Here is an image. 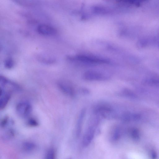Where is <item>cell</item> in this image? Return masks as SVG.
Returning <instances> with one entry per match:
<instances>
[{
    "instance_id": "1",
    "label": "cell",
    "mask_w": 159,
    "mask_h": 159,
    "mask_svg": "<svg viewBox=\"0 0 159 159\" xmlns=\"http://www.w3.org/2000/svg\"><path fill=\"white\" fill-rule=\"evenodd\" d=\"M32 107L30 104L25 101L18 103L16 107L17 115L20 117L25 118L27 117L31 112Z\"/></svg>"
},
{
    "instance_id": "2",
    "label": "cell",
    "mask_w": 159,
    "mask_h": 159,
    "mask_svg": "<svg viewBox=\"0 0 159 159\" xmlns=\"http://www.w3.org/2000/svg\"><path fill=\"white\" fill-rule=\"evenodd\" d=\"M57 85L62 92L67 96H74L75 92L73 86L69 81L64 80H61L58 81Z\"/></svg>"
},
{
    "instance_id": "3",
    "label": "cell",
    "mask_w": 159,
    "mask_h": 159,
    "mask_svg": "<svg viewBox=\"0 0 159 159\" xmlns=\"http://www.w3.org/2000/svg\"><path fill=\"white\" fill-rule=\"evenodd\" d=\"M83 78L89 81H101L106 80L107 77L98 72L89 71L86 72L83 75Z\"/></svg>"
},
{
    "instance_id": "4",
    "label": "cell",
    "mask_w": 159,
    "mask_h": 159,
    "mask_svg": "<svg viewBox=\"0 0 159 159\" xmlns=\"http://www.w3.org/2000/svg\"><path fill=\"white\" fill-rule=\"evenodd\" d=\"M37 30L40 34L44 36H52L55 34L57 33V30L54 27L44 24L39 25Z\"/></svg>"
},
{
    "instance_id": "5",
    "label": "cell",
    "mask_w": 159,
    "mask_h": 159,
    "mask_svg": "<svg viewBox=\"0 0 159 159\" xmlns=\"http://www.w3.org/2000/svg\"><path fill=\"white\" fill-rule=\"evenodd\" d=\"M0 106L1 109H3L8 103L11 96L10 91L0 88Z\"/></svg>"
},
{
    "instance_id": "6",
    "label": "cell",
    "mask_w": 159,
    "mask_h": 159,
    "mask_svg": "<svg viewBox=\"0 0 159 159\" xmlns=\"http://www.w3.org/2000/svg\"><path fill=\"white\" fill-rule=\"evenodd\" d=\"M94 135V129L92 128H89L83 136L82 143L84 146L87 147L90 144L93 139Z\"/></svg>"
},
{
    "instance_id": "7",
    "label": "cell",
    "mask_w": 159,
    "mask_h": 159,
    "mask_svg": "<svg viewBox=\"0 0 159 159\" xmlns=\"http://www.w3.org/2000/svg\"><path fill=\"white\" fill-rule=\"evenodd\" d=\"M142 83L145 86L159 88V77H146L143 80Z\"/></svg>"
},
{
    "instance_id": "8",
    "label": "cell",
    "mask_w": 159,
    "mask_h": 159,
    "mask_svg": "<svg viewBox=\"0 0 159 159\" xmlns=\"http://www.w3.org/2000/svg\"><path fill=\"white\" fill-rule=\"evenodd\" d=\"M141 117V115L137 113H127L122 116L123 119L126 121H136L139 120Z\"/></svg>"
},
{
    "instance_id": "9",
    "label": "cell",
    "mask_w": 159,
    "mask_h": 159,
    "mask_svg": "<svg viewBox=\"0 0 159 159\" xmlns=\"http://www.w3.org/2000/svg\"><path fill=\"white\" fill-rule=\"evenodd\" d=\"M123 93L125 97L130 98L134 99L137 98L136 94L129 89H125L123 91Z\"/></svg>"
},
{
    "instance_id": "10",
    "label": "cell",
    "mask_w": 159,
    "mask_h": 159,
    "mask_svg": "<svg viewBox=\"0 0 159 159\" xmlns=\"http://www.w3.org/2000/svg\"><path fill=\"white\" fill-rule=\"evenodd\" d=\"M130 134L131 137L134 139L137 140L139 139V133L137 129L133 128L131 129L130 131Z\"/></svg>"
},
{
    "instance_id": "11",
    "label": "cell",
    "mask_w": 159,
    "mask_h": 159,
    "mask_svg": "<svg viewBox=\"0 0 159 159\" xmlns=\"http://www.w3.org/2000/svg\"><path fill=\"white\" fill-rule=\"evenodd\" d=\"M23 148L25 151H30L34 149L35 145L31 142H26L23 144Z\"/></svg>"
},
{
    "instance_id": "12",
    "label": "cell",
    "mask_w": 159,
    "mask_h": 159,
    "mask_svg": "<svg viewBox=\"0 0 159 159\" xmlns=\"http://www.w3.org/2000/svg\"><path fill=\"white\" fill-rule=\"evenodd\" d=\"M14 62L11 58H7L6 59L4 62V66L7 69H10L12 68L14 66Z\"/></svg>"
},
{
    "instance_id": "13",
    "label": "cell",
    "mask_w": 159,
    "mask_h": 159,
    "mask_svg": "<svg viewBox=\"0 0 159 159\" xmlns=\"http://www.w3.org/2000/svg\"><path fill=\"white\" fill-rule=\"evenodd\" d=\"M45 159H55L54 151L52 149H50L47 152Z\"/></svg>"
},
{
    "instance_id": "14",
    "label": "cell",
    "mask_w": 159,
    "mask_h": 159,
    "mask_svg": "<svg viewBox=\"0 0 159 159\" xmlns=\"http://www.w3.org/2000/svg\"><path fill=\"white\" fill-rule=\"evenodd\" d=\"M120 136V131L119 130L116 129L114 132L112 137V139L114 141L118 140Z\"/></svg>"
},
{
    "instance_id": "15",
    "label": "cell",
    "mask_w": 159,
    "mask_h": 159,
    "mask_svg": "<svg viewBox=\"0 0 159 159\" xmlns=\"http://www.w3.org/2000/svg\"><path fill=\"white\" fill-rule=\"evenodd\" d=\"M28 124L32 126H35L37 125L38 123L37 121L34 119H30L28 121Z\"/></svg>"
},
{
    "instance_id": "16",
    "label": "cell",
    "mask_w": 159,
    "mask_h": 159,
    "mask_svg": "<svg viewBox=\"0 0 159 159\" xmlns=\"http://www.w3.org/2000/svg\"><path fill=\"white\" fill-rule=\"evenodd\" d=\"M151 156L152 159H155L157 157V154L154 151H152L151 153Z\"/></svg>"
},
{
    "instance_id": "17",
    "label": "cell",
    "mask_w": 159,
    "mask_h": 159,
    "mask_svg": "<svg viewBox=\"0 0 159 159\" xmlns=\"http://www.w3.org/2000/svg\"><path fill=\"white\" fill-rule=\"evenodd\" d=\"M71 159V158H69V159Z\"/></svg>"
}]
</instances>
